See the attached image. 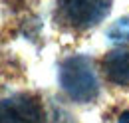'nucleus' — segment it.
<instances>
[{
    "instance_id": "nucleus-6",
    "label": "nucleus",
    "mask_w": 129,
    "mask_h": 123,
    "mask_svg": "<svg viewBox=\"0 0 129 123\" xmlns=\"http://www.w3.org/2000/svg\"><path fill=\"white\" fill-rule=\"evenodd\" d=\"M117 123H129V111H123V113L119 115V121Z\"/></svg>"
},
{
    "instance_id": "nucleus-1",
    "label": "nucleus",
    "mask_w": 129,
    "mask_h": 123,
    "mask_svg": "<svg viewBox=\"0 0 129 123\" xmlns=\"http://www.w3.org/2000/svg\"><path fill=\"white\" fill-rule=\"evenodd\" d=\"M58 81L74 101L89 103L99 93V79L93 70V61L85 56H74L60 64Z\"/></svg>"
},
{
    "instance_id": "nucleus-4",
    "label": "nucleus",
    "mask_w": 129,
    "mask_h": 123,
    "mask_svg": "<svg viewBox=\"0 0 129 123\" xmlns=\"http://www.w3.org/2000/svg\"><path fill=\"white\" fill-rule=\"evenodd\" d=\"M103 70L115 85H129V50L117 48L103 58Z\"/></svg>"
},
{
    "instance_id": "nucleus-2",
    "label": "nucleus",
    "mask_w": 129,
    "mask_h": 123,
    "mask_svg": "<svg viewBox=\"0 0 129 123\" xmlns=\"http://www.w3.org/2000/svg\"><path fill=\"white\" fill-rule=\"evenodd\" d=\"M111 2L113 0H58V12L68 26L89 30L109 14Z\"/></svg>"
},
{
    "instance_id": "nucleus-5",
    "label": "nucleus",
    "mask_w": 129,
    "mask_h": 123,
    "mask_svg": "<svg viewBox=\"0 0 129 123\" xmlns=\"http://www.w3.org/2000/svg\"><path fill=\"white\" fill-rule=\"evenodd\" d=\"M105 36L115 44H129V16H123L117 22H113L109 30L105 32Z\"/></svg>"
},
{
    "instance_id": "nucleus-3",
    "label": "nucleus",
    "mask_w": 129,
    "mask_h": 123,
    "mask_svg": "<svg viewBox=\"0 0 129 123\" xmlns=\"http://www.w3.org/2000/svg\"><path fill=\"white\" fill-rule=\"evenodd\" d=\"M0 123H44V113L36 97L20 93L2 101Z\"/></svg>"
}]
</instances>
